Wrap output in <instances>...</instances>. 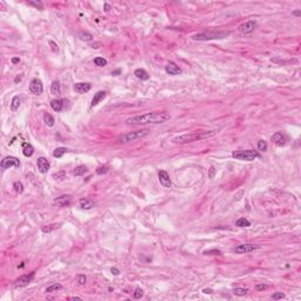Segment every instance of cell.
Wrapping results in <instances>:
<instances>
[{"instance_id":"cell-3","label":"cell","mask_w":301,"mask_h":301,"mask_svg":"<svg viewBox=\"0 0 301 301\" xmlns=\"http://www.w3.org/2000/svg\"><path fill=\"white\" fill-rule=\"evenodd\" d=\"M229 35V32L227 31H206L202 33H198L193 35V40L196 41H206V40H215V39H223Z\"/></svg>"},{"instance_id":"cell-49","label":"cell","mask_w":301,"mask_h":301,"mask_svg":"<svg viewBox=\"0 0 301 301\" xmlns=\"http://www.w3.org/2000/svg\"><path fill=\"white\" fill-rule=\"evenodd\" d=\"M204 293H206V294H207V293H208V294H212L213 291H212V289H209V288H208V289L206 288V289H204Z\"/></svg>"},{"instance_id":"cell-41","label":"cell","mask_w":301,"mask_h":301,"mask_svg":"<svg viewBox=\"0 0 301 301\" xmlns=\"http://www.w3.org/2000/svg\"><path fill=\"white\" fill-rule=\"evenodd\" d=\"M215 168H214V166H211L209 167V174H208V176H209V179H213L214 178V175H215Z\"/></svg>"},{"instance_id":"cell-29","label":"cell","mask_w":301,"mask_h":301,"mask_svg":"<svg viewBox=\"0 0 301 301\" xmlns=\"http://www.w3.org/2000/svg\"><path fill=\"white\" fill-rule=\"evenodd\" d=\"M60 227V223H53V225H48V226H44L42 228H41V231L44 232V233H49V232H52L53 229H55V228H59Z\"/></svg>"},{"instance_id":"cell-50","label":"cell","mask_w":301,"mask_h":301,"mask_svg":"<svg viewBox=\"0 0 301 301\" xmlns=\"http://www.w3.org/2000/svg\"><path fill=\"white\" fill-rule=\"evenodd\" d=\"M294 14H295V15H300V11H295Z\"/></svg>"},{"instance_id":"cell-48","label":"cell","mask_w":301,"mask_h":301,"mask_svg":"<svg viewBox=\"0 0 301 301\" xmlns=\"http://www.w3.org/2000/svg\"><path fill=\"white\" fill-rule=\"evenodd\" d=\"M104 7H105V11H106V12H108L109 8H111V6H109L108 4H105V5H104Z\"/></svg>"},{"instance_id":"cell-4","label":"cell","mask_w":301,"mask_h":301,"mask_svg":"<svg viewBox=\"0 0 301 301\" xmlns=\"http://www.w3.org/2000/svg\"><path fill=\"white\" fill-rule=\"evenodd\" d=\"M232 156L236 160H242V161H253L256 158H259L260 154L258 151L254 149H246V151H236L232 153Z\"/></svg>"},{"instance_id":"cell-45","label":"cell","mask_w":301,"mask_h":301,"mask_svg":"<svg viewBox=\"0 0 301 301\" xmlns=\"http://www.w3.org/2000/svg\"><path fill=\"white\" fill-rule=\"evenodd\" d=\"M111 272H112V274H114V275H119V274H120V272H119L118 268H112Z\"/></svg>"},{"instance_id":"cell-27","label":"cell","mask_w":301,"mask_h":301,"mask_svg":"<svg viewBox=\"0 0 301 301\" xmlns=\"http://www.w3.org/2000/svg\"><path fill=\"white\" fill-rule=\"evenodd\" d=\"M235 226H238V227H249V226H251V222H249L246 218H240V219L235 222Z\"/></svg>"},{"instance_id":"cell-23","label":"cell","mask_w":301,"mask_h":301,"mask_svg":"<svg viewBox=\"0 0 301 301\" xmlns=\"http://www.w3.org/2000/svg\"><path fill=\"white\" fill-rule=\"evenodd\" d=\"M20 104H21L20 98L18 97V95L13 97V99H12V102H11V111H12V112H15V111H17V109L20 107Z\"/></svg>"},{"instance_id":"cell-6","label":"cell","mask_w":301,"mask_h":301,"mask_svg":"<svg viewBox=\"0 0 301 301\" xmlns=\"http://www.w3.org/2000/svg\"><path fill=\"white\" fill-rule=\"evenodd\" d=\"M1 168L2 169H7L11 167H19L20 166V160L15 156H6L1 160Z\"/></svg>"},{"instance_id":"cell-22","label":"cell","mask_w":301,"mask_h":301,"mask_svg":"<svg viewBox=\"0 0 301 301\" xmlns=\"http://www.w3.org/2000/svg\"><path fill=\"white\" fill-rule=\"evenodd\" d=\"M51 93L54 95H60L61 94V88H60V82L58 80H54L51 85Z\"/></svg>"},{"instance_id":"cell-8","label":"cell","mask_w":301,"mask_h":301,"mask_svg":"<svg viewBox=\"0 0 301 301\" xmlns=\"http://www.w3.org/2000/svg\"><path fill=\"white\" fill-rule=\"evenodd\" d=\"M256 26H258V24H256L255 20H248V21L243 22V24H241L239 26V31L242 34H249V33H252L253 31L256 28Z\"/></svg>"},{"instance_id":"cell-39","label":"cell","mask_w":301,"mask_h":301,"mask_svg":"<svg viewBox=\"0 0 301 301\" xmlns=\"http://www.w3.org/2000/svg\"><path fill=\"white\" fill-rule=\"evenodd\" d=\"M142 295H144V291H142L141 288H135V291L133 293V296H134L135 299H140Z\"/></svg>"},{"instance_id":"cell-36","label":"cell","mask_w":301,"mask_h":301,"mask_svg":"<svg viewBox=\"0 0 301 301\" xmlns=\"http://www.w3.org/2000/svg\"><path fill=\"white\" fill-rule=\"evenodd\" d=\"M65 176H66L65 171H59V172H57V173L53 174V178H54L55 180H62V179H65Z\"/></svg>"},{"instance_id":"cell-37","label":"cell","mask_w":301,"mask_h":301,"mask_svg":"<svg viewBox=\"0 0 301 301\" xmlns=\"http://www.w3.org/2000/svg\"><path fill=\"white\" fill-rule=\"evenodd\" d=\"M271 299L273 300H280V299H285V294L283 293H280V292H276L271 295Z\"/></svg>"},{"instance_id":"cell-28","label":"cell","mask_w":301,"mask_h":301,"mask_svg":"<svg viewBox=\"0 0 301 301\" xmlns=\"http://www.w3.org/2000/svg\"><path fill=\"white\" fill-rule=\"evenodd\" d=\"M61 288H62V286L60 283H53V285H51L49 287L46 288V293H54V292L60 291Z\"/></svg>"},{"instance_id":"cell-38","label":"cell","mask_w":301,"mask_h":301,"mask_svg":"<svg viewBox=\"0 0 301 301\" xmlns=\"http://www.w3.org/2000/svg\"><path fill=\"white\" fill-rule=\"evenodd\" d=\"M95 172H97V174H99V175L105 174V173L108 172V167H107V166H100V167H98Z\"/></svg>"},{"instance_id":"cell-5","label":"cell","mask_w":301,"mask_h":301,"mask_svg":"<svg viewBox=\"0 0 301 301\" xmlns=\"http://www.w3.org/2000/svg\"><path fill=\"white\" fill-rule=\"evenodd\" d=\"M148 133H149V129H140V131L129 132V133H126V134L120 136V138H119V141H120V142H131V141H134V140H138V139L144 138V136H146Z\"/></svg>"},{"instance_id":"cell-40","label":"cell","mask_w":301,"mask_h":301,"mask_svg":"<svg viewBox=\"0 0 301 301\" xmlns=\"http://www.w3.org/2000/svg\"><path fill=\"white\" fill-rule=\"evenodd\" d=\"M48 45L51 46V49H52V51H53L54 53H57V52L59 51V46L57 45V44H55V42H54V41L49 40V41H48Z\"/></svg>"},{"instance_id":"cell-19","label":"cell","mask_w":301,"mask_h":301,"mask_svg":"<svg viewBox=\"0 0 301 301\" xmlns=\"http://www.w3.org/2000/svg\"><path fill=\"white\" fill-rule=\"evenodd\" d=\"M79 205L82 209H91L94 207V202L91 200V199H86V198H82L79 200Z\"/></svg>"},{"instance_id":"cell-31","label":"cell","mask_w":301,"mask_h":301,"mask_svg":"<svg viewBox=\"0 0 301 301\" xmlns=\"http://www.w3.org/2000/svg\"><path fill=\"white\" fill-rule=\"evenodd\" d=\"M75 281H77V283L80 285V286H84V285L86 283V281H87V278H86L85 274H78V275L75 276Z\"/></svg>"},{"instance_id":"cell-17","label":"cell","mask_w":301,"mask_h":301,"mask_svg":"<svg viewBox=\"0 0 301 301\" xmlns=\"http://www.w3.org/2000/svg\"><path fill=\"white\" fill-rule=\"evenodd\" d=\"M105 98H106V92H105V91H99V92H97V93L94 94L93 99H92V101H91V106L94 107V106H97V105H99Z\"/></svg>"},{"instance_id":"cell-14","label":"cell","mask_w":301,"mask_h":301,"mask_svg":"<svg viewBox=\"0 0 301 301\" xmlns=\"http://www.w3.org/2000/svg\"><path fill=\"white\" fill-rule=\"evenodd\" d=\"M159 181H160V184L162 185L164 187H166V188H169V187L172 186L171 178H169V175H168V173H167L166 171H160V172H159Z\"/></svg>"},{"instance_id":"cell-9","label":"cell","mask_w":301,"mask_h":301,"mask_svg":"<svg viewBox=\"0 0 301 301\" xmlns=\"http://www.w3.org/2000/svg\"><path fill=\"white\" fill-rule=\"evenodd\" d=\"M256 248H258V246L256 245H253V243H241V245H238L234 248V252L238 253V254H245V253L253 252Z\"/></svg>"},{"instance_id":"cell-18","label":"cell","mask_w":301,"mask_h":301,"mask_svg":"<svg viewBox=\"0 0 301 301\" xmlns=\"http://www.w3.org/2000/svg\"><path fill=\"white\" fill-rule=\"evenodd\" d=\"M51 107L53 111L55 112H60L64 108V100L62 99H54L51 101Z\"/></svg>"},{"instance_id":"cell-34","label":"cell","mask_w":301,"mask_h":301,"mask_svg":"<svg viewBox=\"0 0 301 301\" xmlns=\"http://www.w3.org/2000/svg\"><path fill=\"white\" fill-rule=\"evenodd\" d=\"M13 188H14V191H15L18 194H21V193L24 192V186H22V184H21L20 181H15V182L13 184Z\"/></svg>"},{"instance_id":"cell-2","label":"cell","mask_w":301,"mask_h":301,"mask_svg":"<svg viewBox=\"0 0 301 301\" xmlns=\"http://www.w3.org/2000/svg\"><path fill=\"white\" fill-rule=\"evenodd\" d=\"M215 134L214 131L211 132H202V133H192V134H184V135L176 136L173 139V144H179V145H184V144H188V142H193V141H199L206 138L213 136Z\"/></svg>"},{"instance_id":"cell-10","label":"cell","mask_w":301,"mask_h":301,"mask_svg":"<svg viewBox=\"0 0 301 301\" xmlns=\"http://www.w3.org/2000/svg\"><path fill=\"white\" fill-rule=\"evenodd\" d=\"M33 275H34V273H31L29 275H21L20 278H18V279L14 281L13 286H14V287H25V286H27L29 282L32 281Z\"/></svg>"},{"instance_id":"cell-26","label":"cell","mask_w":301,"mask_h":301,"mask_svg":"<svg viewBox=\"0 0 301 301\" xmlns=\"http://www.w3.org/2000/svg\"><path fill=\"white\" fill-rule=\"evenodd\" d=\"M66 152H67V148H65V147H58V148L54 149L53 156H54V158H61Z\"/></svg>"},{"instance_id":"cell-12","label":"cell","mask_w":301,"mask_h":301,"mask_svg":"<svg viewBox=\"0 0 301 301\" xmlns=\"http://www.w3.org/2000/svg\"><path fill=\"white\" fill-rule=\"evenodd\" d=\"M165 71H166V73L169 74V75H176V74H180V73L182 72L181 68L179 67L174 61H169V62L166 65Z\"/></svg>"},{"instance_id":"cell-7","label":"cell","mask_w":301,"mask_h":301,"mask_svg":"<svg viewBox=\"0 0 301 301\" xmlns=\"http://www.w3.org/2000/svg\"><path fill=\"white\" fill-rule=\"evenodd\" d=\"M29 91H31L33 94H35V95H40V94H42V92H44V85H42V81L38 78L33 79V80L29 82Z\"/></svg>"},{"instance_id":"cell-11","label":"cell","mask_w":301,"mask_h":301,"mask_svg":"<svg viewBox=\"0 0 301 301\" xmlns=\"http://www.w3.org/2000/svg\"><path fill=\"white\" fill-rule=\"evenodd\" d=\"M37 166H38V169H39L40 173H47L49 169V167H51V164H49V161L46 159V158H44V156H40L39 159H38V161H37Z\"/></svg>"},{"instance_id":"cell-25","label":"cell","mask_w":301,"mask_h":301,"mask_svg":"<svg viewBox=\"0 0 301 301\" xmlns=\"http://www.w3.org/2000/svg\"><path fill=\"white\" fill-rule=\"evenodd\" d=\"M44 121H45V124L49 127H53L54 126V124H55V120H54V118L52 117L51 114L48 113H46V114H44Z\"/></svg>"},{"instance_id":"cell-44","label":"cell","mask_w":301,"mask_h":301,"mask_svg":"<svg viewBox=\"0 0 301 301\" xmlns=\"http://www.w3.org/2000/svg\"><path fill=\"white\" fill-rule=\"evenodd\" d=\"M209 253H214V254H216V255H221V252H220V251H215V249H214V251H206V252H204V254L207 255V254H209Z\"/></svg>"},{"instance_id":"cell-35","label":"cell","mask_w":301,"mask_h":301,"mask_svg":"<svg viewBox=\"0 0 301 301\" xmlns=\"http://www.w3.org/2000/svg\"><path fill=\"white\" fill-rule=\"evenodd\" d=\"M247 292H248L247 288H235L234 289V294L238 295V296H243V295L247 294Z\"/></svg>"},{"instance_id":"cell-46","label":"cell","mask_w":301,"mask_h":301,"mask_svg":"<svg viewBox=\"0 0 301 301\" xmlns=\"http://www.w3.org/2000/svg\"><path fill=\"white\" fill-rule=\"evenodd\" d=\"M20 61L19 58H12V64H18Z\"/></svg>"},{"instance_id":"cell-16","label":"cell","mask_w":301,"mask_h":301,"mask_svg":"<svg viewBox=\"0 0 301 301\" xmlns=\"http://www.w3.org/2000/svg\"><path fill=\"white\" fill-rule=\"evenodd\" d=\"M71 201H72L71 195H61V196H59L54 200V202L60 207H67V206L71 205Z\"/></svg>"},{"instance_id":"cell-24","label":"cell","mask_w":301,"mask_h":301,"mask_svg":"<svg viewBox=\"0 0 301 301\" xmlns=\"http://www.w3.org/2000/svg\"><path fill=\"white\" fill-rule=\"evenodd\" d=\"M88 172V169H87V167L85 165H80V166H78V167H75V169H74V175L75 176H81V175H84L85 173H87Z\"/></svg>"},{"instance_id":"cell-13","label":"cell","mask_w":301,"mask_h":301,"mask_svg":"<svg viewBox=\"0 0 301 301\" xmlns=\"http://www.w3.org/2000/svg\"><path fill=\"white\" fill-rule=\"evenodd\" d=\"M272 141L275 144L276 146H282L286 145V141H287V138L285 136V134L282 132H276L272 135Z\"/></svg>"},{"instance_id":"cell-47","label":"cell","mask_w":301,"mask_h":301,"mask_svg":"<svg viewBox=\"0 0 301 301\" xmlns=\"http://www.w3.org/2000/svg\"><path fill=\"white\" fill-rule=\"evenodd\" d=\"M69 300H78V301H81L82 299L81 298H78V296H71L69 298Z\"/></svg>"},{"instance_id":"cell-43","label":"cell","mask_w":301,"mask_h":301,"mask_svg":"<svg viewBox=\"0 0 301 301\" xmlns=\"http://www.w3.org/2000/svg\"><path fill=\"white\" fill-rule=\"evenodd\" d=\"M258 291H263V289H266V288H268V286L267 285H256V287H255Z\"/></svg>"},{"instance_id":"cell-15","label":"cell","mask_w":301,"mask_h":301,"mask_svg":"<svg viewBox=\"0 0 301 301\" xmlns=\"http://www.w3.org/2000/svg\"><path fill=\"white\" fill-rule=\"evenodd\" d=\"M91 88H92V85L89 82H77V84H74V91L77 93H80V94L87 93Z\"/></svg>"},{"instance_id":"cell-1","label":"cell","mask_w":301,"mask_h":301,"mask_svg":"<svg viewBox=\"0 0 301 301\" xmlns=\"http://www.w3.org/2000/svg\"><path fill=\"white\" fill-rule=\"evenodd\" d=\"M171 119V115L165 112H151L142 115H136L128 118L126 120L127 125H146V124H162Z\"/></svg>"},{"instance_id":"cell-20","label":"cell","mask_w":301,"mask_h":301,"mask_svg":"<svg viewBox=\"0 0 301 301\" xmlns=\"http://www.w3.org/2000/svg\"><path fill=\"white\" fill-rule=\"evenodd\" d=\"M22 153H24V156L29 158V156H33V153H34V148H33V146L27 144V142H24L22 144Z\"/></svg>"},{"instance_id":"cell-21","label":"cell","mask_w":301,"mask_h":301,"mask_svg":"<svg viewBox=\"0 0 301 301\" xmlns=\"http://www.w3.org/2000/svg\"><path fill=\"white\" fill-rule=\"evenodd\" d=\"M134 75H135L138 79H140V80H148L149 79V75H148V73L146 72L145 69H142V68H138L134 71Z\"/></svg>"},{"instance_id":"cell-30","label":"cell","mask_w":301,"mask_h":301,"mask_svg":"<svg viewBox=\"0 0 301 301\" xmlns=\"http://www.w3.org/2000/svg\"><path fill=\"white\" fill-rule=\"evenodd\" d=\"M79 38L82 41H91L93 39V35L88 32H81V33H79Z\"/></svg>"},{"instance_id":"cell-33","label":"cell","mask_w":301,"mask_h":301,"mask_svg":"<svg viewBox=\"0 0 301 301\" xmlns=\"http://www.w3.org/2000/svg\"><path fill=\"white\" fill-rule=\"evenodd\" d=\"M267 148H268V145H267V142L265 140H259L258 141V149L260 152H266Z\"/></svg>"},{"instance_id":"cell-42","label":"cell","mask_w":301,"mask_h":301,"mask_svg":"<svg viewBox=\"0 0 301 301\" xmlns=\"http://www.w3.org/2000/svg\"><path fill=\"white\" fill-rule=\"evenodd\" d=\"M27 4H28V5H33V6H35V7H39L40 10H42V5H41V2H33V1H28Z\"/></svg>"},{"instance_id":"cell-32","label":"cell","mask_w":301,"mask_h":301,"mask_svg":"<svg viewBox=\"0 0 301 301\" xmlns=\"http://www.w3.org/2000/svg\"><path fill=\"white\" fill-rule=\"evenodd\" d=\"M94 64L99 66V67H104V66H106L107 65V60L104 58H101V57H97V58H94Z\"/></svg>"}]
</instances>
